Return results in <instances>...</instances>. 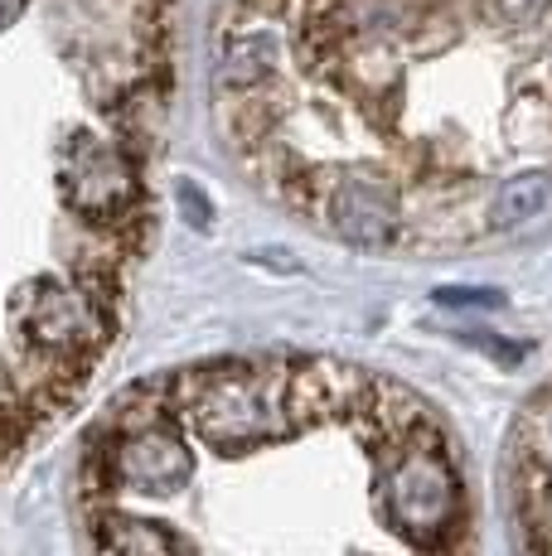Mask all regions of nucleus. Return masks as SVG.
Wrapping results in <instances>:
<instances>
[{"mask_svg": "<svg viewBox=\"0 0 552 556\" xmlns=\"http://www.w3.org/2000/svg\"><path fill=\"white\" fill-rule=\"evenodd\" d=\"M490 238H534L552 228V165L509 169L490 194Z\"/></svg>", "mask_w": 552, "mask_h": 556, "instance_id": "obj_2", "label": "nucleus"}, {"mask_svg": "<svg viewBox=\"0 0 552 556\" xmlns=\"http://www.w3.org/2000/svg\"><path fill=\"white\" fill-rule=\"evenodd\" d=\"M92 556H475L455 431L315 354H238L126 388L83 435Z\"/></svg>", "mask_w": 552, "mask_h": 556, "instance_id": "obj_1", "label": "nucleus"}, {"mask_svg": "<svg viewBox=\"0 0 552 556\" xmlns=\"http://www.w3.org/2000/svg\"><path fill=\"white\" fill-rule=\"evenodd\" d=\"M548 441H552V412H548Z\"/></svg>", "mask_w": 552, "mask_h": 556, "instance_id": "obj_3", "label": "nucleus"}]
</instances>
